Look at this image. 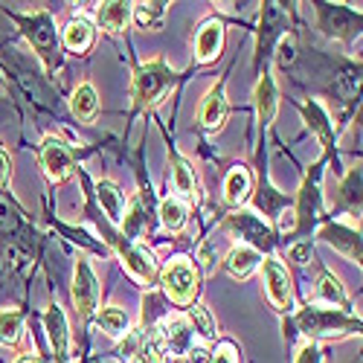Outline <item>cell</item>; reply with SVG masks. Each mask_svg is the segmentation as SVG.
<instances>
[{
    "label": "cell",
    "instance_id": "cell-26",
    "mask_svg": "<svg viewBox=\"0 0 363 363\" xmlns=\"http://www.w3.org/2000/svg\"><path fill=\"white\" fill-rule=\"evenodd\" d=\"M172 184H174V189L184 195V198H195L198 192V186H195V172H192V166L186 163V160H174V169H172Z\"/></svg>",
    "mask_w": 363,
    "mask_h": 363
},
{
    "label": "cell",
    "instance_id": "cell-7",
    "mask_svg": "<svg viewBox=\"0 0 363 363\" xmlns=\"http://www.w3.org/2000/svg\"><path fill=\"white\" fill-rule=\"evenodd\" d=\"M111 241H113V247H116L119 259H123V264L128 267V274H131L134 279H140V282H145V285L155 282V277H157L155 262H151V256H148L143 247L131 245L125 235H113Z\"/></svg>",
    "mask_w": 363,
    "mask_h": 363
},
{
    "label": "cell",
    "instance_id": "cell-21",
    "mask_svg": "<svg viewBox=\"0 0 363 363\" xmlns=\"http://www.w3.org/2000/svg\"><path fill=\"white\" fill-rule=\"evenodd\" d=\"M70 108H73V113L79 116V119H94L96 116V111H99V96H96V87L94 84H79L76 87V94H73V102H70Z\"/></svg>",
    "mask_w": 363,
    "mask_h": 363
},
{
    "label": "cell",
    "instance_id": "cell-8",
    "mask_svg": "<svg viewBox=\"0 0 363 363\" xmlns=\"http://www.w3.org/2000/svg\"><path fill=\"white\" fill-rule=\"evenodd\" d=\"M264 285H267V296L270 302L285 311L291 308V302H294V288H291V277H288V270L279 259H264Z\"/></svg>",
    "mask_w": 363,
    "mask_h": 363
},
{
    "label": "cell",
    "instance_id": "cell-5",
    "mask_svg": "<svg viewBox=\"0 0 363 363\" xmlns=\"http://www.w3.org/2000/svg\"><path fill=\"white\" fill-rule=\"evenodd\" d=\"M157 340L163 346L166 354H177V357H186L195 346V331H192V323L180 314H172L166 317L160 325H157Z\"/></svg>",
    "mask_w": 363,
    "mask_h": 363
},
{
    "label": "cell",
    "instance_id": "cell-37",
    "mask_svg": "<svg viewBox=\"0 0 363 363\" xmlns=\"http://www.w3.org/2000/svg\"><path fill=\"white\" fill-rule=\"evenodd\" d=\"M184 363H209V354H206V352H201V349H198V352L192 349V352L186 354V360H184Z\"/></svg>",
    "mask_w": 363,
    "mask_h": 363
},
{
    "label": "cell",
    "instance_id": "cell-1",
    "mask_svg": "<svg viewBox=\"0 0 363 363\" xmlns=\"http://www.w3.org/2000/svg\"><path fill=\"white\" fill-rule=\"evenodd\" d=\"M172 84H174V76H172V70H169L166 62H148V65H143L137 70V76H134V84H131L134 105L137 108L157 105L169 94Z\"/></svg>",
    "mask_w": 363,
    "mask_h": 363
},
{
    "label": "cell",
    "instance_id": "cell-11",
    "mask_svg": "<svg viewBox=\"0 0 363 363\" xmlns=\"http://www.w3.org/2000/svg\"><path fill=\"white\" fill-rule=\"evenodd\" d=\"M224 50V23L221 21H206L195 38V58L201 65L216 62Z\"/></svg>",
    "mask_w": 363,
    "mask_h": 363
},
{
    "label": "cell",
    "instance_id": "cell-29",
    "mask_svg": "<svg viewBox=\"0 0 363 363\" xmlns=\"http://www.w3.org/2000/svg\"><path fill=\"white\" fill-rule=\"evenodd\" d=\"M186 320L192 323V331H198L201 340H213L216 337V323H213V317H209V311L203 306H192Z\"/></svg>",
    "mask_w": 363,
    "mask_h": 363
},
{
    "label": "cell",
    "instance_id": "cell-2",
    "mask_svg": "<svg viewBox=\"0 0 363 363\" xmlns=\"http://www.w3.org/2000/svg\"><path fill=\"white\" fill-rule=\"evenodd\" d=\"M299 331H306L308 337H335V335H349L357 331V320L343 314L340 308H302L296 314Z\"/></svg>",
    "mask_w": 363,
    "mask_h": 363
},
{
    "label": "cell",
    "instance_id": "cell-23",
    "mask_svg": "<svg viewBox=\"0 0 363 363\" xmlns=\"http://www.w3.org/2000/svg\"><path fill=\"white\" fill-rule=\"evenodd\" d=\"M160 221H163V227L166 230H172V233H180L186 227V203L180 201V198H163L160 201Z\"/></svg>",
    "mask_w": 363,
    "mask_h": 363
},
{
    "label": "cell",
    "instance_id": "cell-25",
    "mask_svg": "<svg viewBox=\"0 0 363 363\" xmlns=\"http://www.w3.org/2000/svg\"><path fill=\"white\" fill-rule=\"evenodd\" d=\"M317 299L328 302V306H337V308L343 311V306H346V291H343L340 279H335L331 274H323V277L317 279Z\"/></svg>",
    "mask_w": 363,
    "mask_h": 363
},
{
    "label": "cell",
    "instance_id": "cell-33",
    "mask_svg": "<svg viewBox=\"0 0 363 363\" xmlns=\"http://www.w3.org/2000/svg\"><path fill=\"white\" fill-rule=\"evenodd\" d=\"M294 55H296V44L291 35H282L279 38V47H277V58H279V65H291L294 62Z\"/></svg>",
    "mask_w": 363,
    "mask_h": 363
},
{
    "label": "cell",
    "instance_id": "cell-24",
    "mask_svg": "<svg viewBox=\"0 0 363 363\" xmlns=\"http://www.w3.org/2000/svg\"><path fill=\"white\" fill-rule=\"evenodd\" d=\"M99 325H102V331L108 337H123V335H128V314L123 308H116V306L102 308L99 311Z\"/></svg>",
    "mask_w": 363,
    "mask_h": 363
},
{
    "label": "cell",
    "instance_id": "cell-13",
    "mask_svg": "<svg viewBox=\"0 0 363 363\" xmlns=\"http://www.w3.org/2000/svg\"><path fill=\"white\" fill-rule=\"evenodd\" d=\"M320 238L325 241V245L337 247L340 253H346L352 262H360V235L343 224H325L320 230Z\"/></svg>",
    "mask_w": 363,
    "mask_h": 363
},
{
    "label": "cell",
    "instance_id": "cell-38",
    "mask_svg": "<svg viewBox=\"0 0 363 363\" xmlns=\"http://www.w3.org/2000/svg\"><path fill=\"white\" fill-rule=\"evenodd\" d=\"M18 363H38V357H33V354H26V357H21Z\"/></svg>",
    "mask_w": 363,
    "mask_h": 363
},
{
    "label": "cell",
    "instance_id": "cell-36",
    "mask_svg": "<svg viewBox=\"0 0 363 363\" xmlns=\"http://www.w3.org/2000/svg\"><path fill=\"white\" fill-rule=\"evenodd\" d=\"M6 177H9V155L0 148V186L6 184Z\"/></svg>",
    "mask_w": 363,
    "mask_h": 363
},
{
    "label": "cell",
    "instance_id": "cell-28",
    "mask_svg": "<svg viewBox=\"0 0 363 363\" xmlns=\"http://www.w3.org/2000/svg\"><path fill=\"white\" fill-rule=\"evenodd\" d=\"M302 111H306V119H308V125L317 131V137L323 140V145L328 148L331 145V125H328V113L317 105V102H308L306 108H302Z\"/></svg>",
    "mask_w": 363,
    "mask_h": 363
},
{
    "label": "cell",
    "instance_id": "cell-18",
    "mask_svg": "<svg viewBox=\"0 0 363 363\" xmlns=\"http://www.w3.org/2000/svg\"><path fill=\"white\" fill-rule=\"evenodd\" d=\"M259 264H262V256H259V250H253L250 245H238V247H233L230 256H227V270H230L233 279H247Z\"/></svg>",
    "mask_w": 363,
    "mask_h": 363
},
{
    "label": "cell",
    "instance_id": "cell-9",
    "mask_svg": "<svg viewBox=\"0 0 363 363\" xmlns=\"http://www.w3.org/2000/svg\"><path fill=\"white\" fill-rule=\"evenodd\" d=\"M41 166H44L47 177L55 180V184L67 180L73 174V157H70L67 145L62 140H55V137H47L44 145H41Z\"/></svg>",
    "mask_w": 363,
    "mask_h": 363
},
{
    "label": "cell",
    "instance_id": "cell-27",
    "mask_svg": "<svg viewBox=\"0 0 363 363\" xmlns=\"http://www.w3.org/2000/svg\"><path fill=\"white\" fill-rule=\"evenodd\" d=\"M317 209H320V192H317V186L306 184V186H302V192H299V213H296L299 224L308 227L317 218Z\"/></svg>",
    "mask_w": 363,
    "mask_h": 363
},
{
    "label": "cell",
    "instance_id": "cell-12",
    "mask_svg": "<svg viewBox=\"0 0 363 363\" xmlns=\"http://www.w3.org/2000/svg\"><path fill=\"white\" fill-rule=\"evenodd\" d=\"M227 113H230V105H227V96L224 90L216 84L209 94L203 96L201 102V111H198V123L206 128V131H218L224 123H227Z\"/></svg>",
    "mask_w": 363,
    "mask_h": 363
},
{
    "label": "cell",
    "instance_id": "cell-15",
    "mask_svg": "<svg viewBox=\"0 0 363 363\" xmlns=\"http://www.w3.org/2000/svg\"><path fill=\"white\" fill-rule=\"evenodd\" d=\"M96 23L105 29V33H123V29L131 23V4H123V0H108V4L96 6Z\"/></svg>",
    "mask_w": 363,
    "mask_h": 363
},
{
    "label": "cell",
    "instance_id": "cell-16",
    "mask_svg": "<svg viewBox=\"0 0 363 363\" xmlns=\"http://www.w3.org/2000/svg\"><path fill=\"white\" fill-rule=\"evenodd\" d=\"M44 325H47V337L52 343V352L58 357H67V346H70V331H67V320H65V311L52 306L44 317Z\"/></svg>",
    "mask_w": 363,
    "mask_h": 363
},
{
    "label": "cell",
    "instance_id": "cell-17",
    "mask_svg": "<svg viewBox=\"0 0 363 363\" xmlns=\"http://www.w3.org/2000/svg\"><path fill=\"white\" fill-rule=\"evenodd\" d=\"M253 192V180H250V172L245 166H235L230 169L227 180H224V201L230 206H241Z\"/></svg>",
    "mask_w": 363,
    "mask_h": 363
},
{
    "label": "cell",
    "instance_id": "cell-34",
    "mask_svg": "<svg viewBox=\"0 0 363 363\" xmlns=\"http://www.w3.org/2000/svg\"><path fill=\"white\" fill-rule=\"evenodd\" d=\"M296 363H323V352L317 343H306L296 354Z\"/></svg>",
    "mask_w": 363,
    "mask_h": 363
},
{
    "label": "cell",
    "instance_id": "cell-4",
    "mask_svg": "<svg viewBox=\"0 0 363 363\" xmlns=\"http://www.w3.org/2000/svg\"><path fill=\"white\" fill-rule=\"evenodd\" d=\"M23 35L29 38L33 50L44 58V65L52 67L55 58H58V35H55V23L47 12H38L33 18H23Z\"/></svg>",
    "mask_w": 363,
    "mask_h": 363
},
{
    "label": "cell",
    "instance_id": "cell-31",
    "mask_svg": "<svg viewBox=\"0 0 363 363\" xmlns=\"http://www.w3.org/2000/svg\"><path fill=\"white\" fill-rule=\"evenodd\" d=\"M21 325H23V317L21 311H4L0 314V340H6V343H15L18 335H21Z\"/></svg>",
    "mask_w": 363,
    "mask_h": 363
},
{
    "label": "cell",
    "instance_id": "cell-20",
    "mask_svg": "<svg viewBox=\"0 0 363 363\" xmlns=\"http://www.w3.org/2000/svg\"><path fill=\"white\" fill-rule=\"evenodd\" d=\"M65 47L70 52H87L90 47H94V26H90L87 21H70L67 29H65Z\"/></svg>",
    "mask_w": 363,
    "mask_h": 363
},
{
    "label": "cell",
    "instance_id": "cell-14",
    "mask_svg": "<svg viewBox=\"0 0 363 363\" xmlns=\"http://www.w3.org/2000/svg\"><path fill=\"white\" fill-rule=\"evenodd\" d=\"M256 113H259V123L262 125H270L277 116V108H279V94H277V84H274V76L264 73L259 82H256Z\"/></svg>",
    "mask_w": 363,
    "mask_h": 363
},
{
    "label": "cell",
    "instance_id": "cell-19",
    "mask_svg": "<svg viewBox=\"0 0 363 363\" xmlns=\"http://www.w3.org/2000/svg\"><path fill=\"white\" fill-rule=\"evenodd\" d=\"M166 12H169V4H160V0H155V4H131V18L143 29H160L166 21Z\"/></svg>",
    "mask_w": 363,
    "mask_h": 363
},
{
    "label": "cell",
    "instance_id": "cell-30",
    "mask_svg": "<svg viewBox=\"0 0 363 363\" xmlns=\"http://www.w3.org/2000/svg\"><path fill=\"white\" fill-rule=\"evenodd\" d=\"M340 203H346L349 209H360V172L352 169L343 184H340Z\"/></svg>",
    "mask_w": 363,
    "mask_h": 363
},
{
    "label": "cell",
    "instance_id": "cell-32",
    "mask_svg": "<svg viewBox=\"0 0 363 363\" xmlns=\"http://www.w3.org/2000/svg\"><path fill=\"white\" fill-rule=\"evenodd\" d=\"M209 363H238V352L233 343H218V349L209 354Z\"/></svg>",
    "mask_w": 363,
    "mask_h": 363
},
{
    "label": "cell",
    "instance_id": "cell-6",
    "mask_svg": "<svg viewBox=\"0 0 363 363\" xmlns=\"http://www.w3.org/2000/svg\"><path fill=\"white\" fill-rule=\"evenodd\" d=\"M73 302L82 317H90L99 308V282H96L94 267L84 259H79L76 270H73Z\"/></svg>",
    "mask_w": 363,
    "mask_h": 363
},
{
    "label": "cell",
    "instance_id": "cell-10",
    "mask_svg": "<svg viewBox=\"0 0 363 363\" xmlns=\"http://www.w3.org/2000/svg\"><path fill=\"white\" fill-rule=\"evenodd\" d=\"M227 224H230L233 233H241V238H247L253 250H270L274 247V233H270V227L264 221H259L256 216L235 213V216H230Z\"/></svg>",
    "mask_w": 363,
    "mask_h": 363
},
{
    "label": "cell",
    "instance_id": "cell-3",
    "mask_svg": "<svg viewBox=\"0 0 363 363\" xmlns=\"http://www.w3.org/2000/svg\"><path fill=\"white\" fill-rule=\"evenodd\" d=\"M160 285H163L166 296L174 302V306H192L195 294H198V270L189 259L177 256L163 267Z\"/></svg>",
    "mask_w": 363,
    "mask_h": 363
},
{
    "label": "cell",
    "instance_id": "cell-22",
    "mask_svg": "<svg viewBox=\"0 0 363 363\" xmlns=\"http://www.w3.org/2000/svg\"><path fill=\"white\" fill-rule=\"evenodd\" d=\"M96 198H99V203H102V209L108 213L111 221H123L125 203H123V192L116 189V184H111V180H102V184L96 186Z\"/></svg>",
    "mask_w": 363,
    "mask_h": 363
},
{
    "label": "cell",
    "instance_id": "cell-35",
    "mask_svg": "<svg viewBox=\"0 0 363 363\" xmlns=\"http://www.w3.org/2000/svg\"><path fill=\"white\" fill-rule=\"evenodd\" d=\"M291 259H294L296 264H306V262L311 259V241H299V245H294V247H291Z\"/></svg>",
    "mask_w": 363,
    "mask_h": 363
}]
</instances>
